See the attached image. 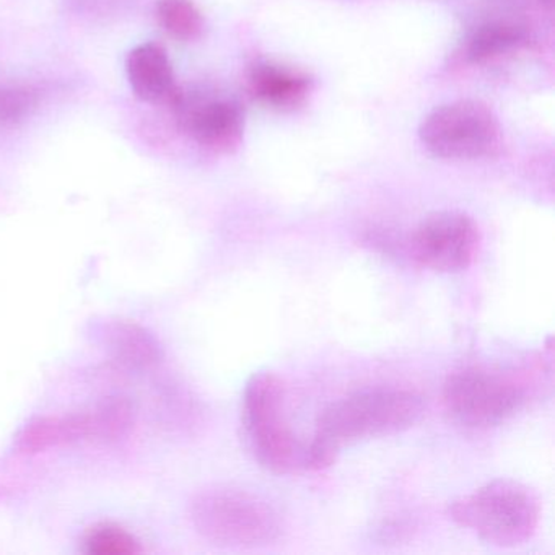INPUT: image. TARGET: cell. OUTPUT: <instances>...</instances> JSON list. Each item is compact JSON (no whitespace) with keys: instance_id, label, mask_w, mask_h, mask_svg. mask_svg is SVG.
Listing matches in <instances>:
<instances>
[{"instance_id":"7c38bea8","label":"cell","mask_w":555,"mask_h":555,"mask_svg":"<svg viewBox=\"0 0 555 555\" xmlns=\"http://www.w3.org/2000/svg\"><path fill=\"white\" fill-rule=\"evenodd\" d=\"M108 350L118 365L135 372L154 369L162 360L160 344L144 327L116 321L108 330Z\"/></svg>"},{"instance_id":"e0dca14e","label":"cell","mask_w":555,"mask_h":555,"mask_svg":"<svg viewBox=\"0 0 555 555\" xmlns=\"http://www.w3.org/2000/svg\"><path fill=\"white\" fill-rule=\"evenodd\" d=\"M541 4L547 5V8H551L552 0H541Z\"/></svg>"},{"instance_id":"3957f363","label":"cell","mask_w":555,"mask_h":555,"mask_svg":"<svg viewBox=\"0 0 555 555\" xmlns=\"http://www.w3.org/2000/svg\"><path fill=\"white\" fill-rule=\"evenodd\" d=\"M191 521L207 541L233 547H258L278 541L279 513L261 496L238 489L201 492L191 503Z\"/></svg>"},{"instance_id":"5b68a950","label":"cell","mask_w":555,"mask_h":555,"mask_svg":"<svg viewBox=\"0 0 555 555\" xmlns=\"http://www.w3.org/2000/svg\"><path fill=\"white\" fill-rule=\"evenodd\" d=\"M418 138L441 160H477L500 151L502 128L486 103L457 100L428 113L418 128Z\"/></svg>"},{"instance_id":"8fae6325","label":"cell","mask_w":555,"mask_h":555,"mask_svg":"<svg viewBox=\"0 0 555 555\" xmlns=\"http://www.w3.org/2000/svg\"><path fill=\"white\" fill-rule=\"evenodd\" d=\"M249 89L258 102L272 108H295L307 100L311 82L305 74L272 63L256 64L249 74Z\"/></svg>"},{"instance_id":"277c9868","label":"cell","mask_w":555,"mask_h":555,"mask_svg":"<svg viewBox=\"0 0 555 555\" xmlns=\"http://www.w3.org/2000/svg\"><path fill=\"white\" fill-rule=\"evenodd\" d=\"M243 422L249 448L258 463L275 474H287L301 466L304 450L284 418V388L271 372L249 378L243 399Z\"/></svg>"},{"instance_id":"7a4b0ae2","label":"cell","mask_w":555,"mask_h":555,"mask_svg":"<svg viewBox=\"0 0 555 555\" xmlns=\"http://www.w3.org/2000/svg\"><path fill=\"white\" fill-rule=\"evenodd\" d=\"M450 516L490 544L515 547L534 535L541 503L525 483L496 479L454 500Z\"/></svg>"},{"instance_id":"30bf717a","label":"cell","mask_w":555,"mask_h":555,"mask_svg":"<svg viewBox=\"0 0 555 555\" xmlns=\"http://www.w3.org/2000/svg\"><path fill=\"white\" fill-rule=\"evenodd\" d=\"M126 70L139 99L173 105L180 90L175 83L173 69L164 48L155 43L141 44L129 53Z\"/></svg>"},{"instance_id":"5bb4252c","label":"cell","mask_w":555,"mask_h":555,"mask_svg":"<svg viewBox=\"0 0 555 555\" xmlns=\"http://www.w3.org/2000/svg\"><path fill=\"white\" fill-rule=\"evenodd\" d=\"M157 14L162 27L177 40H196L203 31V15L191 0H160Z\"/></svg>"},{"instance_id":"9a60e30c","label":"cell","mask_w":555,"mask_h":555,"mask_svg":"<svg viewBox=\"0 0 555 555\" xmlns=\"http://www.w3.org/2000/svg\"><path fill=\"white\" fill-rule=\"evenodd\" d=\"M83 544L89 554L95 555H132L144 551L131 532L109 522L90 529Z\"/></svg>"},{"instance_id":"4fadbf2b","label":"cell","mask_w":555,"mask_h":555,"mask_svg":"<svg viewBox=\"0 0 555 555\" xmlns=\"http://www.w3.org/2000/svg\"><path fill=\"white\" fill-rule=\"evenodd\" d=\"M528 43V31L512 22H493L474 31L464 48L469 63H483Z\"/></svg>"},{"instance_id":"ba28073f","label":"cell","mask_w":555,"mask_h":555,"mask_svg":"<svg viewBox=\"0 0 555 555\" xmlns=\"http://www.w3.org/2000/svg\"><path fill=\"white\" fill-rule=\"evenodd\" d=\"M479 245V227L467 214L441 210L418 223L411 238V255L422 268L456 274L473 264Z\"/></svg>"},{"instance_id":"52a82bcc","label":"cell","mask_w":555,"mask_h":555,"mask_svg":"<svg viewBox=\"0 0 555 555\" xmlns=\"http://www.w3.org/2000/svg\"><path fill=\"white\" fill-rule=\"evenodd\" d=\"M525 401L522 389L487 370H457L443 386V404L454 422L467 428H490L512 417Z\"/></svg>"},{"instance_id":"9c48e42d","label":"cell","mask_w":555,"mask_h":555,"mask_svg":"<svg viewBox=\"0 0 555 555\" xmlns=\"http://www.w3.org/2000/svg\"><path fill=\"white\" fill-rule=\"evenodd\" d=\"M181 125L201 145L214 151H230L243 138V112L236 103L223 99H186L178 93L173 102Z\"/></svg>"},{"instance_id":"2e32d148","label":"cell","mask_w":555,"mask_h":555,"mask_svg":"<svg viewBox=\"0 0 555 555\" xmlns=\"http://www.w3.org/2000/svg\"><path fill=\"white\" fill-rule=\"evenodd\" d=\"M34 105V96L27 90H0V125H14L27 115Z\"/></svg>"},{"instance_id":"8992f818","label":"cell","mask_w":555,"mask_h":555,"mask_svg":"<svg viewBox=\"0 0 555 555\" xmlns=\"http://www.w3.org/2000/svg\"><path fill=\"white\" fill-rule=\"evenodd\" d=\"M135 424L134 402L125 396L103 399L90 411L64 417H41L30 422L17 438L25 454L67 447L77 441L113 443L131 434Z\"/></svg>"},{"instance_id":"6da1fadb","label":"cell","mask_w":555,"mask_h":555,"mask_svg":"<svg viewBox=\"0 0 555 555\" xmlns=\"http://www.w3.org/2000/svg\"><path fill=\"white\" fill-rule=\"evenodd\" d=\"M424 412V398L411 389L376 388L347 396L321 412L301 466L326 469L346 444L401 434L414 427Z\"/></svg>"}]
</instances>
